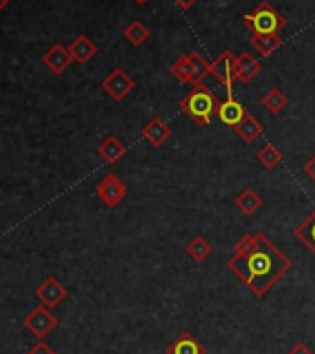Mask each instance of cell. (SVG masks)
Segmentation results:
<instances>
[{"instance_id":"cell-28","label":"cell","mask_w":315,"mask_h":354,"mask_svg":"<svg viewBox=\"0 0 315 354\" xmlns=\"http://www.w3.org/2000/svg\"><path fill=\"white\" fill-rule=\"evenodd\" d=\"M28 354H56V353H54V351H50V348H48L45 343L39 342L34 348H32V351H30Z\"/></svg>"},{"instance_id":"cell-1","label":"cell","mask_w":315,"mask_h":354,"mask_svg":"<svg viewBox=\"0 0 315 354\" xmlns=\"http://www.w3.org/2000/svg\"><path fill=\"white\" fill-rule=\"evenodd\" d=\"M232 271L256 297H263L292 269V260L263 232L247 234L236 243L228 260Z\"/></svg>"},{"instance_id":"cell-20","label":"cell","mask_w":315,"mask_h":354,"mask_svg":"<svg viewBox=\"0 0 315 354\" xmlns=\"http://www.w3.org/2000/svg\"><path fill=\"white\" fill-rule=\"evenodd\" d=\"M189 58L193 65V86H200L211 75V64H208L204 56L197 50L189 53Z\"/></svg>"},{"instance_id":"cell-10","label":"cell","mask_w":315,"mask_h":354,"mask_svg":"<svg viewBox=\"0 0 315 354\" xmlns=\"http://www.w3.org/2000/svg\"><path fill=\"white\" fill-rule=\"evenodd\" d=\"M165 354H206V347L193 336L191 332L186 330L171 343Z\"/></svg>"},{"instance_id":"cell-2","label":"cell","mask_w":315,"mask_h":354,"mask_svg":"<svg viewBox=\"0 0 315 354\" xmlns=\"http://www.w3.org/2000/svg\"><path fill=\"white\" fill-rule=\"evenodd\" d=\"M219 104H221V100L217 99V95L210 91V87L200 84V86H193L191 91L180 100V110L195 124L206 127L217 115Z\"/></svg>"},{"instance_id":"cell-15","label":"cell","mask_w":315,"mask_h":354,"mask_svg":"<svg viewBox=\"0 0 315 354\" xmlns=\"http://www.w3.org/2000/svg\"><path fill=\"white\" fill-rule=\"evenodd\" d=\"M262 197H260L254 189H251V187L243 189V192L236 197V208L240 209V212H243L245 215L256 214L258 209L262 208Z\"/></svg>"},{"instance_id":"cell-11","label":"cell","mask_w":315,"mask_h":354,"mask_svg":"<svg viewBox=\"0 0 315 354\" xmlns=\"http://www.w3.org/2000/svg\"><path fill=\"white\" fill-rule=\"evenodd\" d=\"M69 54L75 62L84 65L88 64L89 59L97 54V45H95L93 41H89L86 35H78L69 47Z\"/></svg>"},{"instance_id":"cell-25","label":"cell","mask_w":315,"mask_h":354,"mask_svg":"<svg viewBox=\"0 0 315 354\" xmlns=\"http://www.w3.org/2000/svg\"><path fill=\"white\" fill-rule=\"evenodd\" d=\"M149 35H151V32H149V28H146L141 21L130 23L128 26H126V30H124V37H126L132 45H135V47L143 45V43L149 39Z\"/></svg>"},{"instance_id":"cell-3","label":"cell","mask_w":315,"mask_h":354,"mask_svg":"<svg viewBox=\"0 0 315 354\" xmlns=\"http://www.w3.org/2000/svg\"><path fill=\"white\" fill-rule=\"evenodd\" d=\"M243 23H245L247 28L251 30L252 35H276L286 28L287 21L273 4L262 2L251 13H247L243 17Z\"/></svg>"},{"instance_id":"cell-26","label":"cell","mask_w":315,"mask_h":354,"mask_svg":"<svg viewBox=\"0 0 315 354\" xmlns=\"http://www.w3.org/2000/svg\"><path fill=\"white\" fill-rule=\"evenodd\" d=\"M287 354H314V351L306 345V343L303 342H298L295 343L289 351H287Z\"/></svg>"},{"instance_id":"cell-30","label":"cell","mask_w":315,"mask_h":354,"mask_svg":"<svg viewBox=\"0 0 315 354\" xmlns=\"http://www.w3.org/2000/svg\"><path fill=\"white\" fill-rule=\"evenodd\" d=\"M134 2H135V4H137V6H145L149 0H134Z\"/></svg>"},{"instance_id":"cell-12","label":"cell","mask_w":315,"mask_h":354,"mask_svg":"<svg viewBox=\"0 0 315 354\" xmlns=\"http://www.w3.org/2000/svg\"><path fill=\"white\" fill-rule=\"evenodd\" d=\"M35 293L47 306H56L59 301H64L67 297V290L56 279H48Z\"/></svg>"},{"instance_id":"cell-16","label":"cell","mask_w":315,"mask_h":354,"mask_svg":"<svg viewBox=\"0 0 315 354\" xmlns=\"http://www.w3.org/2000/svg\"><path fill=\"white\" fill-rule=\"evenodd\" d=\"M233 130L245 143H252V141H256L263 134V124L258 119H254L251 113H247L243 122L238 128H233Z\"/></svg>"},{"instance_id":"cell-4","label":"cell","mask_w":315,"mask_h":354,"mask_svg":"<svg viewBox=\"0 0 315 354\" xmlns=\"http://www.w3.org/2000/svg\"><path fill=\"white\" fill-rule=\"evenodd\" d=\"M211 75L227 87V91H233V84L240 80L238 73V58L230 50L219 54V58L211 64Z\"/></svg>"},{"instance_id":"cell-8","label":"cell","mask_w":315,"mask_h":354,"mask_svg":"<svg viewBox=\"0 0 315 354\" xmlns=\"http://www.w3.org/2000/svg\"><path fill=\"white\" fill-rule=\"evenodd\" d=\"M24 325L28 326L30 330L34 332L37 337H45L48 332L52 330L54 326H56V319L50 315V312H48L47 308L39 306V308H35L30 317H26Z\"/></svg>"},{"instance_id":"cell-27","label":"cell","mask_w":315,"mask_h":354,"mask_svg":"<svg viewBox=\"0 0 315 354\" xmlns=\"http://www.w3.org/2000/svg\"><path fill=\"white\" fill-rule=\"evenodd\" d=\"M303 171H304V174L308 176L309 180H314V182H315V156H314V158H309L308 162L304 163Z\"/></svg>"},{"instance_id":"cell-5","label":"cell","mask_w":315,"mask_h":354,"mask_svg":"<svg viewBox=\"0 0 315 354\" xmlns=\"http://www.w3.org/2000/svg\"><path fill=\"white\" fill-rule=\"evenodd\" d=\"M135 87V82L130 78L123 69H113L110 75L102 80V89L110 95L113 100H123L130 95V91Z\"/></svg>"},{"instance_id":"cell-19","label":"cell","mask_w":315,"mask_h":354,"mask_svg":"<svg viewBox=\"0 0 315 354\" xmlns=\"http://www.w3.org/2000/svg\"><path fill=\"white\" fill-rule=\"evenodd\" d=\"M251 45L256 48L258 53L262 54V56H271L273 53H276L282 45V37L278 34L276 35H262L256 34L252 35Z\"/></svg>"},{"instance_id":"cell-17","label":"cell","mask_w":315,"mask_h":354,"mask_svg":"<svg viewBox=\"0 0 315 354\" xmlns=\"http://www.w3.org/2000/svg\"><path fill=\"white\" fill-rule=\"evenodd\" d=\"M293 234L315 254V209L293 230Z\"/></svg>"},{"instance_id":"cell-24","label":"cell","mask_w":315,"mask_h":354,"mask_svg":"<svg viewBox=\"0 0 315 354\" xmlns=\"http://www.w3.org/2000/svg\"><path fill=\"white\" fill-rule=\"evenodd\" d=\"M186 252L195 261H204L211 254V245L202 236H197L186 245Z\"/></svg>"},{"instance_id":"cell-22","label":"cell","mask_w":315,"mask_h":354,"mask_svg":"<svg viewBox=\"0 0 315 354\" xmlns=\"http://www.w3.org/2000/svg\"><path fill=\"white\" fill-rule=\"evenodd\" d=\"M262 104L269 113H278V111H282L284 108H286L287 97L282 93L278 87H271L267 93L263 95Z\"/></svg>"},{"instance_id":"cell-9","label":"cell","mask_w":315,"mask_h":354,"mask_svg":"<svg viewBox=\"0 0 315 354\" xmlns=\"http://www.w3.org/2000/svg\"><path fill=\"white\" fill-rule=\"evenodd\" d=\"M143 138H145L152 147H162L165 145V141L169 140L171 136H173V130H171L169 124H165L164 119H160V117H154L151 119V122L143 128Z\"/></svg>"},{"instance_id":"cell-7","label":"cell","mask_w":315,"mask_h":354,"mask_svg":"<svg viewBox=\"0 0 315 354\" xmlns=\"http://www.w3.org/2000/svg\"><path fill=\"white\" fill-rule=\"evenodd\" d=\"M249 111L245 110V106L241 104L240 100L233 97V91H227V100H221L219 110H217V117L225 127L238 128L243 122Z\"/></svg>"},{"instance_id":"cell-13","label":"cell","mask_w":315,"mask_h":354,"mask_svg":"<svg viewBox=\"0 0 315 354\" xmlns=\"http://www.w3.org/2000/svg\"><path fill=\"white\" fill-rule=\"evenodd\" d=\"M70 59L73 58H70L69 50H65V48L58 43V45H54V47L45 54L43 62H45L48 69L54 71L56 75H61V73L67 69V65L70 64Z\"/></svg>"},{"instance_id":"cell-23","label":"cell","mask_w":315,"mask_h":354,"mask_svg":"<svg viewBox=\"0 0 315 354\" xmlns=\"http://www.w3.org/2000/svg\"><path fill=\"white\" fill-rule=\"evenodd\" d=\"M171 75L175 76L178 82H182V84H193V65L189 54L180 56L175 64L171 65Z\"/></svg>"},{"instance_id":"cell-31","label":"cell","mask_w":315,"mask_h":354,"mask_svg":"<svg viewBox=\"0 0 315 354\" xmlns=\"http://www.w3.org/2000/svg\"><path fill=\"white\" fill-rule=\"evenodd\" d=\"M6 4H8V0H0V12H2V10L6 8Z\"/></svg>"},{"instance_id":"cell-6","label":"cell","mask_w":315,"mask_h":354,"mask_svg":"<svg viewBox=\"0 0 315 354\" xmlns=\"http://www.w3.org/2000/svg\"><path fill=\"white\" fill-rule=\"evenodd\" d=\"M97 195L108 208H115L117 204L126 197V186L115 174H106L97 186Z\"/></svg>"},{"instance_id":"cell-21","label":"cell","mask_w":315,"mask_h":354,"mask_svg":"<svg viewBox=\"0 0 315 354\" xmlns=\"http://www.w3.org/2000/svg\"><path fill=\"white\" fill-rule=\"evenodd\" d=\"M256 160L262 163L265 169H274L282 160H284V154H282L280 149L274 145V143H265V145L258 151Z\"/></svg>"},{"instance_id":"cell-18","label":"cell","mask_w":315,"mask_h":354,"mask_svg":"<svg viewBox=\"0 0 315 354\" xmlns=\"http://www.w3.org/2000/svg\"><path fill=\"white\" fill-rule=\"evenodd\" d=\"M99 154L104 158L108 163H113L117 162L119 158L126 154V147L117 140L115 136H108V138L102 141V145L99 147Z\"/></svg>"},{"instance_id":"cell-14","label":"cell","mask_w":315,"mask_h":354,"mask_svg":"<svg viewBox=\"0 0 315 354\" xmlns=\"http://www.w3.org/2000/svg\"><path fill=\"white\" fill-rule=\"evenodd\" d=\"M262 71V64L258 62L251 53L240 54L238 58V73H240V80L243 84H249L251 80H254Z\"/></svg>"},{"instance_id":"cell-29","label":"cell","mask_w":315,"mask_h":354,"mask_svg":"<svg viewBox=\"0 0 315 354\" xmlns=\"http://www.w3.org/2000/svg\"><path fill=\"white\" fill-rule=\"evenodd\" d=\"M197 2H199V0H175L176 6L180 8V10H184V12H186V10H189L193 4H197Z\"/></svg>"}]
</instances>
